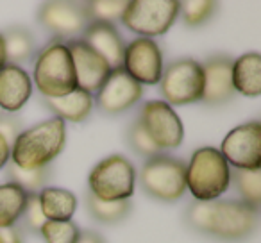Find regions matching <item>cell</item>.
Listing matches in <instances>:
<instances>
[{
	"label": "cell",
	"instance_id": "1",
	"mask_svg": "<svg viewBox=\"0 0 261 243\" xmlns=\"http://www.w3.org/2000/svg\"><path fill=\"white\" fill-rule=\"evenodd\" d=\"M186 224L202 234L224 241H240L256 229L257 211L242 200H195L186 209Z\"/></svg>",
	"mask_w": 261,
	"mask_h": 243
},
{
	"label": "cell",
	"instance_id": "2",
	"mask_svg": "<svg viewBox=\"0 0 261 243\" xmlns=\"http://www.w3.org/2000/svg\"><path fill=\"white\" fill-rule=\"evenodd\" d=\"M66 142V125L61 118L40 122L18 134L11 145L13 165L23 170L45 168L63 152Z\"/></svg>",
	"mask_w": 261,
	"mask_h": 243
},
{
	"label": "cell",
	"instance_id": "3",
	"mask_svg": "<svg viewBox=\"0 0 261 243\" xmlns=\"http://www.w3.org/2000/svg\"><path fill=\"white\" fill-rule=\"evenodd\" d=\"M231 167L215 147L197 149L186 167V188L199 202H211L227 192Z\"/></svg>",
	"mask_w": 261,
	"mask_h": 243
},
{
	"label": "cell",
	"instance_id": "4",
	"mask_svg": "<svg viewBox=\"0 0 261 243\" xmlns=\"http://www.w3.org/2000/svg\"><path fill=\"white\" fill-rule=\"evenodd\" d=\"M34 84L45 98L65 97L75 90V70L66 43L54 41L38 54Z\"/></svg>",
	"mask_w": 261,
	"mask_h": 243
},
{
	"label": "cell",
	"instance_id": "5",
	"mask_svg": "<svg viewBox=\"0 0 261 243\" xmlns=\"http://www.w3.org/2000/svg\"><path fill=\"white\" fill-rule=\"evenodd\" d=\"M88 186L100 200H129L136 188V170L127 157L115 154L95 165Z\"/></svg>",
	"mask_w": 261,
	"mask_h": 243
},
{
	"label": "cell",
	"instance_id": "6",
	"mask_svg": "<svg viewBox=\"0 0 261 243\" xmlns=\"http://www.w3.org/2000/svg\"><path fill=\"white\" fill-rule=\"evenodd\" d=\"M179 16L177 0H133L127 2L120 22L142 38L161 36Z\"/></svg>",
	"mask_w": 261,
	"mask_h": 243
},
{
	"label": "cell",
	"instance_id": "7",
	"mask_svg": "<svg viewBox=\"0 0 261 243\" xmlns=\"http://www.w3.org/2000/svg\"><path fill=\"white\" fill-rule=\"evenodd\" d=\"M140 182L150 197L174 202L186 192V165L165 154L154 156L143 165Z\"/></svg>",
	"mask_w": 261,
	"mask_h": 243
},
{
	"label": "cell",
	"instance_id": "8",
	"mask_svg": "<svg viewBox=\"0 0 261 243\" xmlns=\"http://www.w3.org/2000/svg\"><path fill=\"white\" fill-rule=\"evenodd\" d=\"M160 83L161 95L168 105H186L202 100L204 70L195 59H179L170 63Z\"/></svg>",
	"mask_w": 261,
	"mask_h": 243
},
{
	"label": "cell",
	"instance_id": "9",
	"mask_svg": "<svg viewBox=\"0 0 261 243\" xmlns=\"http://www.w3.org/2000/svg\"><path fill=\"white\" fill-rule=\"evenodd\" d=\"M220 154L234 170H261V124L247 122L225 134Z\"/></svg>",
	"mask_w": 261,
	"mask_h": 243
},
{
	"label": "cell",
	"instance_id": "10",
	"mask_svg": "<svg viewBox=\"0 0 261 243\" xmlns=\"http://www.w3.org/2000/svg\"><path fill=\"white\" fill-rule=\"evenodd\" d=\"M140 124L161 150L177 149L185 138L181 118L165 100H149L143 104Z\"/></svg>",
	"mask_w": 261,
	"mask_h": 243
},
{
	"label": "cell",
	"instance_id": "11",
	"mask_svg": "<svg viewBox=\"0 0 261 243\" xmlns=\"http://www.w3.org/2000/svg\"><path fill=\"white\" fill-rule=\"evenodd\" d=\"M122 70L138 84H158L163 77L165 63L160 45L150 38H136L123 50Z\"/></svg>",
	"mask_w": 261,
	"mask_h": 243
},
{
	"label": "cell",
	"instance_id": "12",
	"mask_svg": "<svg viewBox=\"0 0 261 243\" xmlns=\"http://www.w3.org/2000/svg\"><path fill=\"white\" fill-rule=\"evenodd\" d=\"M143 95V86L122 68L109 73L108 80L97 91V105L108 115H118L136 104Z\"/></svg>",
	"mask_w": 261,
	"mask_h": 243
},
{
	"label": "cell",
	"instance_id": "13",
	"mask_svg": "<svg viewBox=\"0 0 261 243\" xmlns=\"http://www.w3.org/2000/svg\"><path fill=\"white\" fill-rule=\"evenodd\" d=\"M66 47H68L73 61L77 88L90 95L97 93L102 88V84L108 80L109 73L113 72L111 66L81 40L68 41Z\"/></svg>",
	"mask_w": 261,
	"mask_h": 243
},
{
	"label": "cell",
	"instance_id": "14",
	"mask_svg": "<svg viewBox=\"0 0 261 243\" xmlns=\"http://www.w3.org/2000/svg\"><path fill=\"white\" fill-rule=\"evenodd\" d=\"M38 20L54 36L72 38L83 33L90 20L83 6L70 4V2H48L43 4L38 13Z\"/></svg>",
	"mask_w": 261,
	"mask_h": 243
},
{
	"label": "cell",
	"instance_id": "15",
	"mask_svg": "<svg viewBox=\"0 0 261 243\" xmlns=\"http://www.w3.org/2000/svg\"><path fill=\"white\" fill-rule=\"evenodd\" d=\"M204 70V95L202 100L207 105H218L234 97L232 86V59L225 56L207 59Z\"/></svg>",
	"mask_w": 261,
	"mask_h": 243
},
{
	"label": "cell",
	"instance_id": "16",
	"mask_svg": "<svg viewBox=\"0 0 261 243\" xmlns=\"http://www.w3.org/2000/svg\"><path fill=\"white\" fill-rule=\"evenodd\" d=\"M81 41L84 45H88L95 54L100 56L111 66V70L122 68L125 45H123L122 36H120V33L115 29L113 23L91 22L84 29L83 40Z\"/></svg>",
	"mask_w": 261,
	"mask_h": 243
},
{
	"label": "cell",
	"instance_id": "17",
	"mask_svg": "<svg viewBox=\"0 0 261 243\" xmlns=\"http://www.w3.org/2000/svg\"><path fill=\"white\" fill-rule=\"evenodd\" d=\"M33 95L31 75L20 65H8L0 70V109L16 113Z\"/></svg>",
	"mask_w": 261,
	"mask_h": 243
},
{
	"label": "cell",
	"instance_id": "18",
	"mask_svg": "<svg viewBox=\"0 0 261 243\" xmlns=\"http://www.w3.org/2000/svg\"><path fill=\"white\" fill-rule=\"evenodd\" d=\"M232 86L243 97L261 95V56L247 52L232 61Z\"/></svg>",
	"mask_w": 261,
	"mask_h": 243
},
{
	"label": "cell",
	"instance_id": "19",
	"mask_svg": "<svg viewBox=\"0 0 261 243\" xmlns=\"http://www.w3.org/2000/svg\"><path fill=\"white\" fill-rule=\"evenodd\" d=\"M45 104L63 122L68 120L73 124H79V122H84L90 116L91 109H93V95L75 88L72 93L65 95V97L45 98Z\"/></svg>",
	"mask_w": 261,
	"mask_h": 243
},
{
	"label": "cell",
	"instance_id": "20",
	"mask_svg": "<svg viewBox=\"0 0 261 243\" xmlns=\"http://www.w3.org/2000/svg\"><path fill=\"white\" fill-rule=\"evenodd\" d=\"M40 207L47 222H68L77 209V199L72 192L63 188L45 186L38 193Z\"/></svg>",
	"mask_w": 261,
	"mask_h": 243
},
{
	"label": "cell",
	"instance_id": "21",
	"mask_svg": "<svg viewBox=\"0 0 261 243\" xmlns=\"http://www.w3.org/2000/svg\"><path fill=\"white\" fill-rule=\"evenodd\" d=\"M27 199L29 193L23 192L20 186L13 182L0 184V229L15 227L25 211Z\"/></svg>",
	"mask_w": 261,
	"mask_h": 243
},
{
	"label": "cell",
	"instance_id": "22",
	"mask_svg": "<svg viewBox=\"0 0 261 243\" xmlns=\"http://www.w3.org/2000/svg\"><path fill=\"white\" fill-rule=\"evenodd\" d=\"M4 47H6V58L11 65L25 61L31 58L34 50V40L33 34L23 27H11L4 34Z\"/></svg>",
	"mask_w": 261,
	"mask_h": 243
},
{
	"label": "cell",
	"instance_id": "23",
	"mask_svg": "<svg viewBox=\"0 0 261 243\" xmlns=\"http://www.w3.org/2000/svg\"><path fill=\"white\" fill-rule=\"evenodd\" d=\"M88 209L91 217L102 224H116L123 220L130 211V200H100L95 195H88Z\"/></svg>",
	"mask_w": 261,
	"mask_h": 243
},
{
	"label": "cell",
	"instance_id": "24",
	"mask_svg": "<svg viewBox=\"0 0 261 243\" xmlns=\"http://www.w3.org/2000/svg\"><path fill=\"white\" fill-rule=\"evenodd\" d=\"M8 175L13 184L20 186L25 193L38 195L45 188L48 177H50V168L45 167V168H36V170H23V168H18L16 165L11 163L8 167Z\"/></svg>",
	"mask_w": 261,
	"mask_h": 243
},
{
	"label": "cell",
	"instance_id": "25",
	"mask_svg": "<svg viewBox=\"0 0 261 243\" xmlns=\"http://www.w3.org/2000/svg\"><path fill=\"white\" fill-rule=\"evenodd\" d=\"M232 179L242 195V202L249 204L254 209L261 206V170H234Z\"/></svg>",
	"mask_w": 261,
	"mask_h": 243
},
{
	"label": "cell",
	"instance_id": "26",
	"mask_svg": "<svg viewBox=\"0 0 261 243\" xmlns=\"http://www.w3.org/2000/svg\"><path fill=\"white\" fill-rule=\"evenodd\" d=\"M86 11L88 20L91 22H104V23H113L116 20L122 18L123 11L127 8V2L122 0H97V2H90V4L83 6Z\"/></svg>",
	"mask_w": 261,
	"mask_h": 243
},
{
	"label": "cell",
	"instance_id": "27",
	"mask_svg": "<svg viewBox=\"0 0 261 243\" xmlns=\"http://www.w3.org/2000/svg\"><path fill=\"white\" fill-rule=\"evenodd\" d=\"M45 243H77L81 236V229L68 222H45L40 229Z\"/></svg>",
	"mask_w": 261,
	"mask_h": 243
},
{
	"label": "cell",
	"instance_id": "28",
	"mask_svg": "<svg viewBox=\"0 0 261 243\" xmlns=\"http://www.w3.org/2000/svg\"><path fill=\"white\" fill-rule=\"evenodd\" d=\"M215 8L217 4L211 0H186V2H179V15H182L186 25L197 27L210 20V16L215 13Z\"/></svg>",
	"mask_w": 261,
	"mask_h": 243
},
{
	"label": "cell",
	"instance_id": "29",
	"mask_svg": "<svg viewBox=\"0 0 261 243\" xmlns=\"http://www.w3.org/2000/svg\"><path fill=\"white\" fill-rule=\"evenodd\" d=\"M127 140H129V145L136 150V154L145 156L147 159H150V157H154V156H160L161 154V149L150 140V136L147 134V131L143 129V125L140 124V120L136 122V124L130 125Z\"/></svg>",
	"mask_w": 261,
	"mask_h": 243
},
{
	"label": "cell",
	"instance_id": "30",
	"mask_svg": "<svg viewBox=\"0 0 261 243\" xmlns=\"http://www.w3.org/2000/svg\"><path fill=\"white\" fill-rule=\"evenodd\" d=\"M22 217L25 218L27 227L33 229V231H40V229L43 227V224L47 222V218H45L43 213H41L38 195H29V199H27L25 211H23Z\"/></svg>",
	"mask_w": 261,
	"mask_h": 243
},
{
	"label": "cell",
	"instance_id": "31",
	"mask_svg": "<svg viewBox=\"0 0 261 243\" xmlns=\"http://www.w3.org/2000/svg\"><path fill=\"white\" fill-rule=\"evenodd\" d=\"M20 132L22 131H20L18 120L11 118V116H8V115H0V134L4 136V140L9 145L15 143V140L18 138Z\"/></svg>",
	"mask_w": 261,
	"mask_h": 243
},
{
	"label": "cell",
	"instance_id": "32",
	"mask_svg": "<svg viewBox=\"0 0 261 243\" xmlns=\"http://www.w3.org/2000/svg\"><path fill=\"white\" fill-rule=\"evenodd\" d=\"M0 239L2 243H22V234L15 227L0 229Z\"/></svg>",
	"mask_w": 261,
	"mask_h": 243
},
{
	"label": "cell",
	"instance_id": "33",
	"mask_svg": "<svg viewBox=\"0 0 261 243\" xmlns=\"http://www.w3.org/2000/svg\"><path fill=\"white\" fill-rule=\"evenodd\" d=\"M9 157H11V145L4 140V136L0 134V170L8 167Z\"/></svg>",
	"mask_w": 261,
	"mask_h": 243
},
{
	"label": "cell",
	"instance_id": "34",
	"mask_svg": "<svg viewBox=\"0 0 261 243\" xmlns=\"http://www.w3.org/2000/svg\"><path fill=\"white\" fill-rule=\"evenodd\" d=\"M77 243H104V239H102L97 232L88 231V232H81L79 241H77Z\"/></svg>",
	"mask_w": 261,
	"mask_h": 243
},
{
	"label": "cell",
	"instance_id": "35",
	"mask_svg": "<svg viewBox=\"0 0 261 243\" xmlns=\"http://www.w3.org/2000/svg\"><path fill=\"white\" fill-rule=\"evenodd\" d=\"M8 65V58H6V47H4V36L0 33V70Z\"/></svg>",
	"mask_w": 261,
	"mask_h": 243
},
{
	"label": "cell",
	"instance_id": "36",
	"mask_svg": "<svg viewBox=\"0 0 261 243\" xmlns=\"http://www.w3.org/2000/svg\"><path fill=\"white\" fill-rule=\"evenodd\" d=\"M0 243H2V239H0Z\"/></svg>",
	"mask_w": 261,
	"mask_h": 243
}]
</instances>
